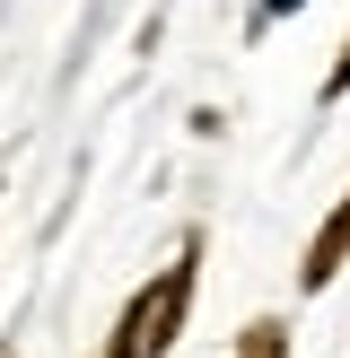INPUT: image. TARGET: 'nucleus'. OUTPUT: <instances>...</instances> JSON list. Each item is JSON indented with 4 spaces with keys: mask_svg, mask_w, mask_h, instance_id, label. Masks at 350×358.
I'll use <instances>...</instances> for the list:
<instances>
[{
    "mask_svg": "<svg viewBox=\"0 0 350 358\" xmlns=\"http://www.w3.org/2000/svg\"><path fill=\"white\" fill-rule=\"evenodd\" d=\"M192 289H202V236H184V245L167 254V271H149V280H140V297L114 315V324L132 332V358H167L175 341H184Z\"/></svg>",
    "mask_w": 350,
    "mask_h": 358,
    "instance_id": "1",
    "label": "nucleus"
},
{
    "mask_svg": "<svg viewBox=\"0 0 350 358\" xmlns=\"http://www.w3.org/2000/svg\"><path fill=\"white\" fill-rule=\"evenodd\" d=\"M342 262H350V192L342 201L324 210V219H315V236H307V254H298V289H332V280H342Z\"/></svg>",
    "mask_w": 350,
    "mask_h": 358,
    "instance_id": "2",
    "label": "nucleus"
},
{
    "mask_svg": "<svg viewBox=\"0 0 350 358\" xmlns=\"http://www.w3.org/2000/svg\"><path fill=\"white\" fill-rule=\"evenodd\" d=\"M227 358H289V324H280V315H254V324L237 332V350Z\"/></svg>",
    "mask_w": 350,
    "mask_h": 358,
    "instance_id": "3",
    "label": "nucleus"
},
{
    "mask_svg": "<svg viewBox=\"0 0 350 358\" xmlns=\"http://www.w3.org/2000/svg\"><path fill=\"white\" fill-rule=\"evenodd\" d=\"M350 96V35H342V52H332V70H324V105H342Z\"/></svg>",
    "mask_w": 350,
    "mask_h": 358,
    "instance_id": "4",
    "label": "nucleus"
},
{
    "mask_svg": "<svg viewBox=\"0 0 350 358\" xmlns=\"http://www.w3.org/2000/svg\"><path fill=\"white\" fill-rule=\"evenodd\" d=\"M298 9H307V0H262V9H254V27H272V17H298Z\"/></svg>",
    "mask_w": 350,
    "mask_h": 358,
    "instance_id": "5",
    "label": "nucleus"
}]
</instances>
